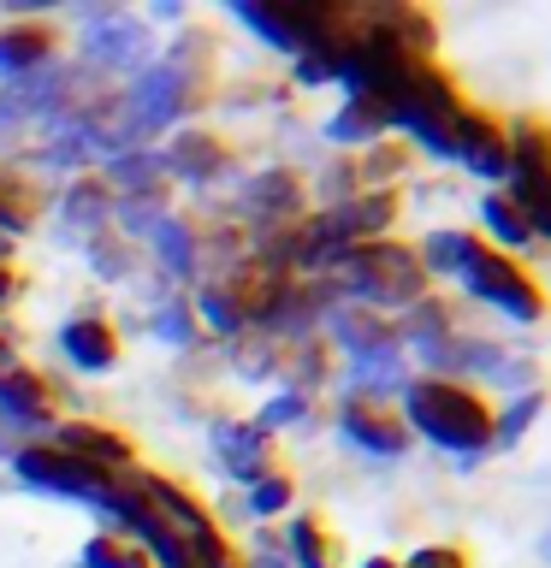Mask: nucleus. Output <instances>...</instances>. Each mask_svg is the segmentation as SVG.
<instances>
[{"label":"nucleus","instance_id":"nucleus-1","mask_svg":"<svg viewBox=\"0 0 551 568\" xmlns=\"http://www.w3.org/2000/svg\"><path fill=\"white\" fill-rule=\"evenodd\" d=\"M409 420H415L433 444H444V450H469V456L492 438L487 403H480L474 390L451 385V379H415L409 385Z\"/></svg>","mask_w":551,"mask_h":568},{"label":"nucleus","instance_id":"nucleus-2","mask_svg":"<svg viewBox=\"0 0 551 568\" xmlns=\"http://www.w3.org/2000/svg\"><path fill=\"white\" fill-rule=\"evenodd\" d=\"M350 291L362 302H409V296H421V261L403 243H355Z\"/></svg>","mask_w":551,"mask_h":568},{"label":"nucleus","instance_id":"nucleus-3","mask_svg":"<svg viewBox=\"0 0 551 568\" xmlns=\"http://www.w3.org/2000/svg\"><path fill=\"white\" fill-rule=\"evenodd\" d=\"M18 474L30 479V486H48V491H66V497H83V504L96 509H113V479L101 468H89V462L66 456V450H24L18 456Z\"/></svg>","mask_w":551,"mask_h":568},{"label":"nucleus","instance_id":"nucleus-4","mask_svg":"<svg viewBox=\"0 0 551 568\" xmlns=\"http://www.w3.org/2000/svg\"><path fill=\"white\" fill-rule=\"evenodd\" d=\"M480 302H492V308H504L515 320H540V296H533V278L528 273H515V266L504 255H487V248H474L469 266L457 273Z\"/></svg>","mask_w":551,"mask_h":568},{"label":"nucleus","instance_id":"nucleus-5","mask_svg":"<svg viewBox=\"0 0 551 568\" xmlns=\"http://www.w3.org/2000/svg\"><path fill=\"white\" fill-rule=\"evenodd\" d=\"M60 450L66 456H78V462H89V468H113V462H124L131 450H124V438H113L107 426H89V420H71V426H60Z\"/></svg>","mask_w":551,"mask_h":568},{"label":"nucleus","instance_id":"nucleus-6","mask_svg":"<svg viewBox=\"0 0 551 568\" xmlns=\"http://www.w3.org/2000/svg\"><path fill=\"white\" fill-rule=\"evenodd\" d=\"M60 344H66L71 362L89 367V373H107L119 362V344H113V332H107L101 320H71V326L60 332Z\"/></svg>","mask_w":551,"mask_h":568},{"label":"nucleus","instance_id":"nucleus-7","mask_svg":"<svg viewBox=\"0 0 551 568\" xmlns=\"http://www.w3.org/2000/svg\"><path fill=\"white\" fill-rule=\"evenodd\" d=\"M48 30H36V24H18L0 36V78H18V71H36L48 60Z\"/></svg>","mask_w":551,"mask_h":568},{"label":"nucleus","instance_id":"nucleus-8","mask_svg":"<svg viewBox=\"0 0 551 568\" xmlns=\"http://www.w3.org/2000/svg\"><path fill=\"white\" fill-rule=\"evenodd\" d=\"M344 433L350 444H362V450H380V456H398L403 450V426L373 415V408H344Z\"/></svg>","mask_w":551,"mask_h":568},{"label":"nucleus","instance_id":"nucleus-9","mask_svg":"<svg viewBox=\"0 0 551 568\" xmlns=\"http://www.w3.org/2000/svg\"><path fill=\"white\" fill-rule=\"evenodd\" d=\"M0 403H7L18 420H36V415L48 408V390H42V379H24V373H7V379H0Z\"/></svg>","mask_w":551,"mask_h":568},{"label":"nucleus","instance_id":"nucleus-10","mask_svg":"<svg viewBox=\"0 0 551 568\" xmlns=\"http://www.w3.org/2000/svg\"><path fill=\"white\" fill-rule=\"evenodd\" d=\"M474 248H480V243L469 237V231H439V237H427V261L444 266V273H462Z\"/></svg>","mask_w":551,"mask_h":568},{"label":"nucleus","instance_id":"nucleus-11","mask_svg":"<svg viewBox=\"0 0 551 568\" xmlns=\"http://www.w3.org/2000/svg\"><path fill=\"white\" fill-rule=\"evenodd\" d=\"M480 213H487V225L498 231V237H504L510 248H522V243H533V231H528V220L522 213H515L504 195H487V202H480Z\"/></svg>","mask_w":551,"mask_h":568},{"label":"nucleus","instance_id":"nucleus-12","mask_svg":"<svg viewBox=\"0 0 551 568\" xmlns=\"http://www.w3.org/2000/svg\"><path fill=\"white\" fill-rule=\"evenodd\" d=\"M256 450H261V433H249V426H226L220 433V456H231V468L243 479H261L256 474Z\"/></svg>","mask_w":551,"mask_h":568},{"label":"nucleus","instance_id":"nucleus-13","mask_svg":"<svg viewBox=\"0 0 551 568\" xmlns=\"http://www.w3.org/2000/svg\"><path fill=\"white\" fill-rule=\"evenodd\" d=\"M137 42H142V36H137V24H124V18H107V24L96 30V53H101V60H124Z\"/></svg>","mask_w":551,"mask_h":568},{"label":"nucleus","instance_id":"nucleus-14","mask_svg":"<svg viewBox=\"0 0 551 568\" xmlns=\"http://www.w3.org/2000/svg\"><path fill=\"white\" fill-rule=\"evenodd\" d=\"M380 124H385V113H380V106L355 101L344 119H332V136H338V142H350V136H368V131H380Z\"/></svg>","mask_w":551,"mask_h":568},{"label":"nucleus","instance_id":"nucleus-15","mask_svg":"<svg viewBox=\"0 0 551 568\" xmlns=\"http://www.w3.org/2000/svg\"><path fill=\"white\" fill-rule=\"evenodd\" d=\"M291 550H297L302 568H327V545H320V532H314L309 515H302V521H291Z\"/></svg>","mask_w":551,"mask_h":568},{"label":"nucleus","instance_id":"nucleus-16","mask_svg":"<svg viewBox=\"0 0 551 568\" xmlns=\"http://www.w3.org/2000/svg\"><path fill=\"white\" fill-rule=\"evenodd\" d=\"M83 568H142V557L119 550L113 539H89V545H83Z\"/></svg>","mask_w":551,"mask_h":568},{"label":"nucleus","instance_id":"nucleus-17","mask_svg":"<svg viewBox=\"0 0 551 568\" xmlns=\"http://www.w3.org/2000/svg\"><path fill=\"white\" fill-rule=\"evenodd\" d=\"M213 160H220V149H213L208 136H190V142H184V154H172V166H178V172H190V178H202Z\"/></svg>","mask_w":551,"mask_h":568},{"label":"nucleus","instance_id":"nucleus-18","mask_svg":"<svg viewBox=\"0 0 551 568\" xmlns=\"http://www.w3.org/2000/svg\"><path fill=\"white\" fill-rule=\"evenodd\" d=\"M154 237H160V255H167L172 266H190V231H184V225L160 220V225H154Z\"/></svg>","mask_w":551,"mask_h":568},{"label":"nucleus","instance_id":"nucleus-19","mask_svg":"<svg viewBox=\"0 0 551 568\" xmlns=\"http://www.w3.org/2000/svg\"><path fill=\"white\" fill-rule=\"evenodd\" d=\"M284 504H291V479L261 474V479H256V509H261V515H273V509H284Z\"/></svg>","mask_w":551,"mask_h":568},{"label":"nucleus","instance_id":"nucleus-20","mask_svg":"<svg viewBox=\"0 0 551 568\" xmlns=\"http://www.w3.org/2000/svg\"><path fill=\"white\" fill-rule=\"evenodd\" d=\"M291 202H297L291 178H261V184H256V207H291Z\"/></svg>","mask_w":551,"mask_h":568},{"label":"nucleus","instance_id":"nucleus-21","mask_svg":"<svg viewBox=\"0 0 551 568\" xmlns=\"http://www.w3.org/2000/svg\"><path fill=\"white\" fill-rule=\"evenodd\" d=\"M409 568H469V562H462V550H451V545H427L409 557Z\"/></svg>","mask_w":551,"mask_h":568},{"label":"nucleus","instance_id":"nucleus-22","mask_svg":"<svg viewBox=\"0 0 551 568\" xmlns=\"http://www.w3.org/2000/svg\"><path fill=\"white\" fill-rule=\"evenodd\" d=\"M297 415H302V397H279V403H267L261 426H284V420H297Z\"/></svg>","mask_w":551,"mask_h":568},{"label":"nucleus","instance_id":"nucleus-23","mask_svg":"<svg viewBox=\"0 0 551 568\" xmlns=\"http://www.w3.org/2000/svg\"><path fill=\"white\" fill-rule=\"evenodd\" d=\"M160 332H167L172 344H184V337H190V320H184V314H160Z\"/></svg>","mask_w":551,"mask_h":568},{"label":"nucleus","instance_id":"nucleus-24","mask_svg":"<svg viewBox=\"0 0 551 568\" xmlns=\"http://www.w3.org/2000/svg\"><path fill=\"white\" fill-rule=\"evenodd\" d=\"M533 408H540L533 397H528V403H515V415H504V438H515V426H528V420H533Z\"/></svg>","mask_w":551,"mask_h":568},{"label":"nucleus","instance_id":"nucleus-25","mask_svg":"<svg viewBox=\"0 0 551 568\" xmlns=\"http://www.w3.org/2000/svg\"><path fill=\"white\" fill-rule=\"evenodd\" d=\"M12 131H18V113H12L7 101H0V149H7V142H12Z\"/></svg>","mask_w":551,"mask_h":568},{"label":"nucleus","instance_id":"nucleus-26","mask_svg":"<svg viewBox=\"0 0 551 568\" xmlns=\"http://www.w3.org/2000/svg\"><path fill=\"white\" fill-rule=\"evenodd\" d=\"M12 296V278H7V266H0V302H7Z\"/></svg>","mask_w":551,"mask_h":568},{"label":"nucleus","instance_id":"nucleus-27","mask_svg":"<svg viewBox=\"0 0 551 568\" xmlns=\"http://www.w3.org/2000/svg\"><path fill=\"white\" fill-rule=\"evenodd\" d=\"M256 568H284V557H256Z\"/></svg>","mask_w":551,"mask_h":568},{"label":"nucleus","instance_id":"nucleus-28","mask_svg":"<svg viewBox=\"0 0 551 568\" xmlns=\"http://www.w3.org/2000/svg\"><path fill=\"white\" fill-rule=\"evenodd\" d=\"M368 568H391V562H368Z\"/></svg>","mask_w":551,"mask_h":568},{"label":"nucleus","instance_id":"nucleus-29","mask_svg":"<svg viewBox=\"0 0 551 568\" xmlns=\"http://www.w3.org/2000/svg\"><path fill=\"white\" fill-rule=\"evenodd\" d=\"M0 255H7V237H0Z\"/></svg>","mask_w":551,"mask_h":568}]
</instances>
